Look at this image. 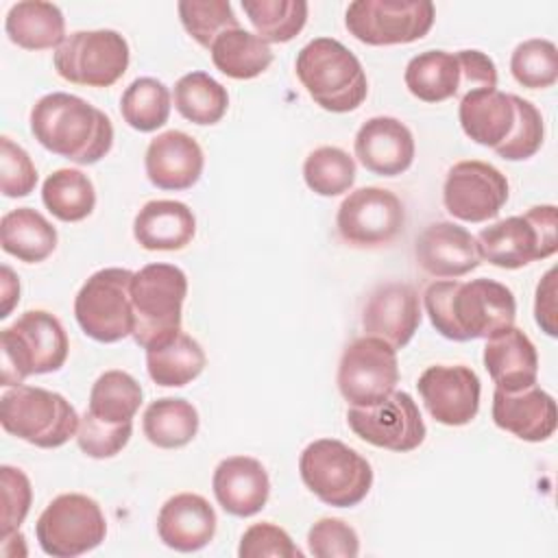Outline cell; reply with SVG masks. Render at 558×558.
Wrapping results in <instances>:
<instances>
[{
  "label": "cell",
  "instance_id": "obj_1",
  "mask_svg": "<svg viewBox=\"0 0 558 558\" xmlns=\"http://www.w3.org/2000/svg\"><path fill=\"white\" fill-rule=\"evenodd\" d=\"M423 305L434 329L456 342L490 338L517 318L512 290L486 277L434 281L423 294Z\"/></svg>",
  "mask_w": 558,
  "mask_h": 558
},
{
  "label": "cell",
  "instance_id": "obj_43",
  "mask_svg": "<svg viewBox=\"0 0 558 558\" xmlns=\"http://www.w3.org/2000/svg\"><path fill=\"white\" fill-rule=\"evenodd\" d=\"M133 434V421L124 423H105L89 412H85L78 421L76 442L81 451L89 458L105 460L120 453Z\"/></svg>",
  "mask_w": 558,
  "mask_h": 558
},
{
  "label": "cell",
  "instance_id": "obj_26",
  "mask_svg": "<svg viewBox=\"0 0 558 558\" xmlns=\"http://www.w3.org/2000/svg\"><path fill=\"white\" fill-rule=\"evenodd\" d=\"M458 118L464 135L475 144L499 148L517 124L514 94L495 89H473L460 98Z\"/></svg>",
  "mask_w": 558,
  "mask_h": 558
},
{
  "label": "cell",
  "instance_id": "obj_30",
  "mask_svg": "<svg viewBox=\"0 0 558 558\" xmlns=\"http://www.w3.org/2000/svg\"><path fill=\"white\" fill-rule=\"evenodd\" d=\"M410 94L423 102H442L460 92L458 54L447 50H425L412 57L403 74Z\"/></svg>",
  "mask_w": 558,
  "mask_h": 558
},
{
  "label": "cell",
  "instance_id": "obj_16",
  "mask_svg": "<svg viewBox=\"0 0 558 558\" xmlns=\"http://www.w3.org/2000/svg\"><path fill=\"white\" fill-rule=\"evenodd\" d=\"M508 192V179L495 166L469 159L449 168L442 185V203L462 222H486L501 211Z\"/></svg>",
  "mask_w": 558,
  "mask_h": 558
},
{
  "label": "cell",
  "instance_id": "obj_20",
  "mask_svg": "<svg viewBox=\"0 0 558 558\" xmlns=\"http://www.w3.org/2000/svg\"><path fill=\"white\" fill-rule=\"evenodd\" d=\"M493 421L499 429H506L521 440L541 442L554 436L558 410L554 397L536 384L517 392L495 388Z\"/></svg>",
  "mask_w": 558,
  "mask_h": 558
},
{
  "label": "cell",
  "instance_id": "obj_35",
  "mask_svg": "<svg viewBox=\"0 0 558 558\" xmlns=\"http://www.w3.org/2000/svg\"><path fill=\"white\" fill-rule=\"evenodd\" d=\"M174 107L185 120L207 126L222 120L229 94L207 72H190L174 83Z\"/></svg>",
  "mask_w": 558,
  "mask_h": 558
},
{
  "label": "cell",
  "instance_id": "obj_11",
  "mask_svg": "<svg viewBox=\"0 0 558 558\" xmlns=\"http://www.w3.org/2000/svg\"><path fill=\"white\" fill-rule=\"evenodd\" d=\"M129 57V44L118 31H76L54 50V70L74 85L109 87L126 72Z\"/></svg>",
  "mask_w": 558,
  "mask_h": 558
},
{
  "label": "cell",
  "instance_id": "obj_18",
  "mask_svg": "<svg viewBox=\"0 0 558 558\" xmlns=\"http://www.w3.org/2000/svg\"><path fill=\"white\" fill-rule=\"evenodd\" d=\"M421 325L418 292L410 283L388 281L377 286L362 312L366 336L386 340L392 349H403Z\"/></svg>",
  "mask_w": 558,
  "mask_h": 558
},
{
  "label": "cell",
  "instance_id": "obj_8",
  "mask_svg": "<svg viewBox=\"0 0 558 558\" xmlns=\"http://www.w3.org/2000/svg\"><path fill=\"white\" fill-rule=\"evenodd\" d=\"M558 214L554 205L530 207L521 216H510L484 227L477 238V253L497 268L514 270L536 259H545L558 248Z\"/></svg>",
  "mask_w": 558,
  "mask_h": 558
},
{
  "label": "cell",
  "instance_id": "obj_46",
  "mask_svg": "<svg viewBox=\"0 0 558 558\" xmlns=\"http://www.w3.org/2000/svg\"><path fill=\"white\" fill-rule=\"evenodd\" d=\"M0 484H2V519H0V534L7 536L11 532H17L24 523L31 501H33V488L31 480L24 475V471L15 466H0Z\"/></svg>",
  "mask_w": 558,
  "mask_h": 558
},
{
  "label": "cell",
  "instance_id": "obj_38",
  "mask_svg": "<svg viewBox=\"0 0 558 558\" xmlns=\"http://www.w3.org/2000/svg\"><path fill=\"white\" fill-rule=\"evenodd\" d=\"M120 113L124 122L140 133L157 131L168 122L170 92L153 76L135 78L120 98Z\"/></svg>",
  "mask_w": 558,
  "mask_h": 558
},
{
  "label": "cell",
  "instance_id": "obj_41",
  "mask_svg": "<svg viewBox=\"0 0 558 558\" xmlns=\"http://www.w3.org/2000/svg\"><path fill=\"white\" fill-rule=\"evenodd\" d=\"M177 9L183 28L207 50L218 35L240 28L233 7L227 0H183Z\"/></svg>",
  "mask_w": 558,
  "mask_h": 558
},
{
  "label": "cell",
  "instance_id": "obj_6",
  "mask_svg": "<svg viewBox=\"0 0 558 558\" xmlns=\"http://www.w3.org/2000/svg\"><path fill=\"white\" fill-rule=\"evenodd\" d=\"M303 484L327 506H357L373 486V469L364 456L336 438L310 442L299 458Z\"/></svg>",
  "mask_w": 558,
  "mask_h": 558
},
{
  "label": "cell",
  "instance_id": "obj_5",
  "mask_svg": "<svg viewBox=\"0 0 558 558\" xmlns=\"http://www.w3.org/2000/svg\"><path fill=\"white\" fill-rule=\"evenodd\" d=\"M187 277L174 264H148L133 277V340L142 349L157 347L181 331V307Z\"/></svg>",
  "mask_w": 558,
  "mask_h": 558
},
{
  "label": "cell",
  "instance_id": "obj_39",
  "mask_svg": "<svg viewBox=\"0 0 558 558\" xmlns=\"http://www.w3.org/2000/svg\"><path fill=\"white\" fill-rule=\"evenodd\" d=\"M303 179L312 192L320 196H338L353 185L355 161L338 146H320L307 155Z\"/></svg>",
  "mask_w": 558,
  "mask_h": 558
},
{
  "label": "cell",
  "instance_id": "obj_36",
  "mask_svg": "<svg viewBox=\"0 0 558 558\" xmlns=\"http://www.w3.org/2000/svg\"><path fill=\"white\" fill-rule=\"evenodd\" d=\"M142 405V386L124 371L102 373L89 392L87 412L105 423L133 421Z\"/></svg>",
  "mask_w": 558,
  "mask_h": 558
},
{
  "label": "cell",
  "instance_id": "obj_4",
  "mask_svg": "<svg viewBox=\"0 0 558 558\" xmlns=\"http://www.w3.org/2000/svg\"><path fill=\"white\" fill-rule=\"evenodd\" d=\"M68 349V333L57 316L44 310L24 312L0 333L2 386H20L28 375L59 371Z\"/></svg>",
  "mask_w": 558,
  "mask_h": 558
},
{
  "label": "cell",
  "instance_id": "obj_25",
  "mask_svg": "<svg viewBox=\"0 0 558 558\" xmlns=\"http://www.w3.org/2000/svg\"><path fill=\"white\" fill-rule=\"evenodd\" d=\"M484 366L499 390L517 392L538 377V353L532 340L514 325L486 338Z\"/></svg>",
  "mask_w": 558,
  "mask_h": 558
},
{
  "label": "cell",
  "instance_id": "obj_29",
  "mask_svg": "<svg viewBox=\"0 0 558 558\" xmlns=\"http://www.w3.org/2000/svg\"><path fill=\"white\" fill-rule=\"evenodd\" d=\"M0 244L20 262L37 264L57 248V229L33 207H17L0 220Z\"/></svg>",
  "mask_w": 558,
  "mask_h": 558
},
{
  "label": "cell",
  "instance_id": "obj_3",
  "mask_svg": "<svg viewBox=\"0 0 558 558\" xmlns=\"http://www.w3.org/2000/svg\"><path fill=\"white\" fill-rule=\"evenodd\" d=\"M294 70L310 98L331 113L357 109L368 94V81L360 59L331 37H316L303 46L296 54Z\"/></svg>",
  "mask_w": 558,
  "mask_h": 558
},
{
  "label": "cell",
  "instance_id": "obj_12",
  "mask_svg": "<svg viewBox=\"0 0 558 558\" xmlns=\"http://www.w3.org/2000/svg\"><path fill=\"white\" fill-rule=\"evenodd\" d=\"M434 17L429 0H355L344 13V24L362 44L395 46L425 37Z\"/></svg>",
  "mask_w": 558,
  "mask_h": 558
},
{
  "label": "cell",
  "instance_id": "obj_45",
  "mask_svg": "<svg viewBox=\"0 0 558 558\" xmlns=\"http://www.w3.org/2000/svg\"><path fill=\"white\" fill-rule=\"evenodd\" d=\"M37 185V170L28 153L13 140H0V187L9 198L28 196Z\"/></svg>",
  "mask_w": 558,
  "mask_h": 558
},
{
  "label": "cell",
  "instance_id": "obj_31",
  "mask_svg": "<svg viewBox=\"0 0 558 558\" xmlns=\"http://www.w3.org/2000/svg\"><path fill=\"white\" fill-rule=\"evenodd\" d=\"M203 347L187 333L179 331L170 340L146 349V368L157 386L181 388L196 379L205 368Z\"/></svg>",
  "mask_w": 558,
  "mask_h": 558
},
{
  "label": "cell",
  "instance_id": "obj_34",
  "mask_svg": "<svg viewBox=\"0 0 558 558\" xmlns=\"http://www.w3.org/2000/svg\"><path fill=\"white\" fill-rule=\"evenodd\" d=\"M41 201L46 209L63 220H85L96 207V192L87 174L74 168L54 170L41 185Z\"/></svg>",
  "mask_w": 558,
  "mask_h": 558
},
{
  "label": "cell",
  "instance_id": "obj_23",
  "mask_svg": "<svg viewBox=\"0 0 558 558\" xmlns=\"http://www.w3.org/2000/svg\"><path fill=\"white\" fill-rule=\"evenodd\" d=\"M220 508L233 517L257 514L270 495V480L264 464L251 456L225 458L211 477Z\"/></svg>",
  "mask_w": 558,
  "mask_h": 558
},
{
  "label": "cell",
  "instance_id": "obj_14",
  "mask_svg": "<svg viewBox=\"0 0 558 558\" xmlns=\"http://www.w3.org/2000/svg\"><path fill=\"white\" fill-rule=\"evenodd\" d=\"M405 225L401 198L384 187L366 185L351 192L338 207L336 227L340 238L360 248L390 244Z\"/></svg>",
  "mask_w": 558,
  "mask_h": 558
},
{
  "label": "cell",
  "instance_id": "obj_21",
  "mask_svg": "<svg viewBox=\"0 0 558 558\" xmlns=\"http://www.w3.org/2000/svg\"><path fill=\"white\" fill-rule=\"evenodd\" d=\"M201 144L183 131H166L150 140L144 157L148 181L159 190H190L203 174Z\"/></svg>",
  "mask_w": 558,
  "mask_h": 558
},
{
  "label": "cell",
  "instance_id": "obj_40",
  "mask_svg": "<svg viewBox=\"0 0 558 558\" xmlns=\"http://www.w3.org/2000/svg\"><path fill=\"white\" fill-rule=\"evenodd\" d=\"M514 81L527 89L551 87L558 78V50L549 39H527L510 57Z\"/></svg>",
  "mask_w": 558,
  "mask_h": 558
},
{
  "label": "cell",
  "instance_id": "obj_2",
  "mask_svg": "<svg viewBox=\"0 0 558 558\" xmlns=\"http://www.w3.org/2000/svg\"><path fill=\"white\" fill-rule=\"evenodd\" d=\"M31 131L46 150L78 166L100 161L113 144V124L105 111L65 92L46 94L33 105Z\"/></svg>",
  "mask_w": 558,
  "mask_h": 558
},
{
  "label": "cell",
  "instance_id": "obj_37",
  "mask_svg": "<svg viewBox=\"0 0 558 558\" xmlns=\"http://www.w3.org/2000/svg\"><path fill=\"white\" fill-rule=\"evenodd\" d=\"M242 9L266 44H286L294 39L307 22L305 0H242Z\"/></svg>",
  "mask_w": 558,
  "mask_h": 558
},
{
  "label": "cell",
  "instance_id": "obj_9",
  "mask_svg": "<svg viewBox=\"0 0 558 558\" xmlns=\"http://www.w3.org/2000/svg\"><path fill=\"white\" fill-rule=\"evenodd\" d=\"M133 277L129 268H102L81 286L74 316L85 336L107 344L133 336Z\"/></svg>",
  "mask_w": 558,
  "mask_h": 558
},
{
  "label": "cell",
  "instance_id": "obj_47",
  "mask_svg": "<svg viewBox=\"0 0 558 558\" xmlns=\"http://www.w3.org/2000/svg\"><path fill=\"white\" fill-rule=\"evenodd\" d=\"M240 558H303V551L292 543L290 534L275 523H253L240 538L238 547Z\"/></svg>",
  "mask_w": 558,
  "mask_h": 558
},
{
  "label": "cell",
  "instance_id": "obj_22",
  "mask_svg": "<svg viewBox=\"0 0 558 558\" xmlns=\"http://www.w3.org/2000/svg\"><path fill=\"white\" fill-rule=\"evenodd\" d=\"M355 157L373 174L397 177L414 161L412 131L397 118L375 116L355 135Z\"/></svg>",
  "mask_w": 558,
  "mask_h": 558
},
{
  "label": "cell",
  "instance_id": "obj_33",
  "mask_svg": "<svg viewBox=\"0 0 558 558\" xmlns=\"http://www.w3.org/2000/svg\"><path fill=\"white\" fill-rule=\"evenodd\" d=\"M142 429L148 442L161 449H179L192 442L198 432L196 408L179 397H163L153 401L144 416Z\"/></svg>",
  "mask_w": 558,
  "mask_h": 558
},
{
  "label": "cell",
  "instance_id": "obj_13",
  "mask_svg": "<svg viewBox=\"0 0 558 558\" xmlns=\"http://www.w3.org/2000/svg\"><path fill=\"white\" fill-rule=\"evenodd\" d=\"M399 381L397 349L375 336L355 338L338 364V390L353 408L384 401Z\"/></svg>",
  "mask_w": 558,
  "mask_h": 558
},
{
  "label": "cell",
  "instance_id": "obj_24",
  "mask_svg": "<svg viewBox=\"0 0 558 558\" xmlns=\"http://www.w3.org/2000/svg\"><path fill=\"white\" fill-rule=\"evenodd\" d=\"M157 532L163 545L174 551H198L216 534V512L209 501L196 493L170 497L157 514Z\"/></svg>",
  "mask_w": 558,
  "mask_h": 558
},
{
  "label": "cell",
  "instance_id": "obj_44",
  "mask_svg": "<svg viewBox=\"0 0 558 558\" xmlns=\"http://www.w3.org/2000/svg\"><path fill=\"white\" fill-rule=\"evenodd\" d=\"M307 547L316 558H355L360 554V538L347 521L325 517L310 527Z\"/></svg>",
  "mask_w": 558,
  "mask_h": 558
},
{
  "label": "cell",
  "instance_id": "obj_27",
  "mask_svg": "<svg viewBox=\"0 0 558 558\" xmlns=\"http://www.w3.org/2000/svg\"><path fill=\"white\" fill-rule=\"evenodd\" d=\"M196 233V218L181 201H148L133 220V235L146 251H181Z\"/></svg>",
  "mask_w": 558,
  "mask_h": 558
},
{
  "label": "cell",
  "instance_id": "obj_28",
  "mask_svg": "<svg viewBox=\"0 0 558 558\" xmlns=\"http://www.w3.org/2000/svg\"><path fill=\"white\" fill-rule=\"evenodd\" d=\"M4 31L24 50H50L65 41V17L52 2L24 0L9 9Z\"/></svg>",
  "mask_w": 558,
  "mask_h": 558
},
{
  "label": "cell",
  "instance_id": "obj_48",
  "mask_svg": "<svg viewBox=\"0 0 558 558\" xmlns=\"http://www.w3.org/2000/svg\"><path fill=\"white\" fill-rule=\"evenodd\" d=\"M456 54L460 63V98L473 89L497 87V68L488 54L482 50H460Z\"/></svg>",
  "mask_w": 558,
  "mask_h": 558
},
{
  "label": "cell",
  "instance_id": "obj_42",
  "mask_svg": "<svg viewBox=\"0 0 558 558\" xmlns=\"http://www.w3.org/2000/svg\"><path fill=\"white\" fill-rule=\"evenodd\" d=\"M514 102H517V124L510 137L499 148H495V153L508 161H523L534 157L541 150L543 137H545V124H543L541 111L530 100L514 94Z\"/></svg>",
  "mask_w": 558,
  "mask_h": 558
},
{
  "label": "cell",
  "instance_id": "obj_32",
  "mask_svg": "<svg viewBox=\"0 0 558 558\" xmlns=\"http://www.w3.org/2000/svg\"><path fill=\"white\" fill-rule=\"evenodd\" d=\"M209 54L216 70L238 81L255 78L272 63L270 46L242 26L218 35L209 46Z\"/></svg>",
  "mask_w": 558,
  "mask_h": 558
},
{
  "label": "cell",
  "instance_id": "obj_50",
  "mask_svg": "<svg viewBox=\"0 0 558 558\" xmlns=\"http://www.w3.org/2000/svg\"><path fill=\"white\" fill-rule=\"evenodd\" d=\"M20 299V281L15 279L13 270L9 266H2V312L0 318H7L15 301Z\"/></svg>",
  "mask_w": 558,
  "mask_h": 558
},
{
  "label": "cell",
  "instance_id": "obj_7",
  "mask_svg": "<svg viewBox=\"0 0 558 558\" xmlns=\"http://www.w3.org/2000/svg\"><path fill=\"white\" fill-rule=\"evenodd\" d=\"M70 401L39 386H13L0 397V423L11 436L41 449L65 445L78 429Z\"/></svg>",
  "mask_w": 558,
  "mask_h": 558
},
{
  "label": "cell",
  "instance_id": "obj_15",
  "mask_svg": "<svg viewBox=\"0 0 558 558\" xmlns=\"http://www.w3.org/2000/svg\"><path fill=\"white\" fill-rule=\"evenodd\" d=\"M347 423L351 432L368 445L408 453L425 440V423L416 401L403 392L392 390L384 401L366 408H349Z\"/></svg>",
  "mask_w": 558,
  "mask_h": 558
},
{
  "label": "cell",
  "instance_id": "obj_49",
  "mask_svg": "<svg viewBox=\"0 0 558 558\" xmlns=\"http://www.w3.org/2000/svg\"><path fill=\"white\" fill-rule=\"evenodd\" d=\"M556 268H549L541 283L536 286V301H534V318L538 323V327L547 333V336H556L558 327H556Z\"/></svg>",
  "mask_w": 558,
  "mask_h": 558
},
{
  "label": "cell",
  "instance_id": "obj_17",
  "mask_svg": "<svg viewBox=\"0 0 558 558\" xmlns=\"http://www.w3.org/2000/svg\"><path fill=\"white\" fill-rule=\"evenodd\" d=\"M418 395L434 421L460 427L475 418L480 410V377L469 366L436 364L423 371L416 381Z\"/></svg>",
  "mask_w": 558,
  "mask_h": 558
},
{
  "label": "cell",
  "instance_id": "obj_19",
  "mask_svg": "<svg viewBox=\"0 0 558 558\" xmlns=\"http://www.w3.org/2000/svg\"><path fill=\"white\" fill-rule=\"evenodd\" d=\"M414 255L418 266L438 279H456L475 270L482 262L471 235L456 222H432L416 238Z\"/></svg>",
  "mask_w": 558,
  "mask_h": 558
},
{
  "label": "cell",
  "instance_id": "obj_10",
  "mask_svg": "<svg viewBox=\"0 0 558 558\" xmlns=\"http://www.w3.org/2000/svg\"><path fill=\"white\" fill-rule=\"evenodd\" d=\"M107 534V521L87 495L63 493L54 497L35 523L39 547L52 558H74L96 549Z\"/></svg>",
  "mask_w": 558,
  "mask_h": 558
}]
</instances>
